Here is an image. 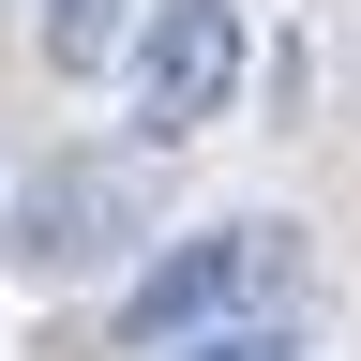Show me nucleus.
<instances>
[{"label": "nucleus", "mask_w": 361, "mask_h": 361, "mask_svg": "<svg viewBox=\"0 0 361 361\" xmlns=\"http://www.w3.org/2000/svg\"><path fill=\"white\" fill-rule=\"evenodd\" d=\"M286 286H301V226H271V211L256 226H196V241H166L121 286V346L166 361V346H196V331H256Z\"/></svg>", "instance_id": "1"}, {"label": "nucleus", "mask_w": 361, "mask_h": 361, "mask_svg": "<svg viewBox=\"0 0 361 361\" xmlns=\"http://www.w3.org/2000/svg\"><path fill=\"white\" fill-rule=\"evenodd\" d=\"M135 226H151V180H135L121 151L30 166L16 196H0V271H16V286H75V271L135 256Z\"/></svg>", "instance_id": "2"}, {"label": "nucleus", "mask_w": 361, "mask_h": 361, "mask_svg": "<svg viewBox=\"0 0 361 361\" xmlns=\"http://www.w3.org/2000/svg\"><path fill=\"white\" fill-rule=\"evenodd\" d=\"M241 61H256L241 0H151V16H135V135H151V151H196V135L241 106Z\"/></svg>", "instance_id": "3"}, {"label": "nucleus", "mask_w": 361, "mask_h": 361, "mask_svg": "<svg viewBox=\"0 0 361 361\" xmlns=\"http://www.w3.org/2000/svg\"><path fill=\"white\" fill-rule=\"evenodd\" d=\"M106 45H121V0H45V61L61 75H106Z\"/></svg>", "instance_id": "4"}, {"label": "nucleus", "mask_w": 361, "mask_h": 361, "mask_svg": "<svg viewBox=\"0 0 361 361\" xmlns=\"http://www.w3.org/2000/svg\"><path fill=\"white\" fill-rule=\"evenodd\" d=\"M166 361H301V346H286V316H256V331H196V346H166Z\"/></svg>", "instance_id": "5"}]
</instances>
